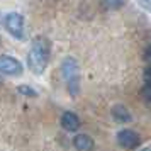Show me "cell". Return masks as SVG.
<instances>
[{"label":"cell","mask_w":151,"mask_h":151,"mask_svg":"<svg viewBox=\"0 0 151 151\" xmlns=\"http://www.w3.org/2000/svg\"><path fill=\"white\" fill-rule=\"evenodd\" d=\"M49 55H51V46L48 39L42 36L34 37V41L31 44V51L27 55V65L31 71L36 75H42L49 63Z\"/></svg>","instance_id":"1"},{"label":"cell","mask_w":151,"mask_h":151,"mask_svg":"<svg viewBox=\"0 0 151 151\" xmlns=\"http://www.w3.org/2000/svg\"><path fill=\"white\" fill-rule=\"evenodd\" d=\"M61 75L66 82V87H68L70 95L76 97L78 92H80V66H78V61L71 56H66L61 63Z\"/></svg>","instance_id":"2"},{"label":"cell","mask_w":151,"mask_h":151,"mask_svg":"<svg viewBox=\"0 0 151 151\" xmlns=\"http://www.w3.org/2000/svg\"><path fill=\"white\" fill-rule=\"evenodd\" d=\"M4 26L7 29V32L12 37L22 41L24 39V17L17 12H9L5 17H4Z\"/></svg>","instance_id":"3"},{"label":"cell","mask_w":151,"mask_h":151,"mask_svg":"<svg viewBox=\"0 0 151 151\" xmlns=\"http://www.w3.org/2000/svg\"><path fill=\"white\" fill-rule=\"evenodd\" d=\"M22 63L19 60H15L12 56L2 55L0 56V73L9 76H19L22 75Z\"/></svg>","instance_id":"4"},{"label":"cell","mask_w":151,"mask_h":151,"mask_svg":"<svg viewBox=\"0 0 151 151\" xmlns=\"http://www.w3.org/2000/svg\"><path fill=\"white\" fill-rule=\"evenodd\" d=\"M117 143H119V146H122L126 150H134V148H139L141 136L132 129H122L117 134Z\"/></svg>","instance_id":"5"},{"label":"cell","mask_w":151,"mask_h":151,"mask_svg":"<svg viewBox=\"0 0 151 151\" xmlns=\"http://www.w3.org/2000/svg\"><path fill=\"white\" fill-rule=\"evenodd\" d=\"M61 127L65 131H68V132H73V131H76L80 126H82V122H80V117L76 116L75 112H71V110H68V112H65L61 116Z\"/></svg>","instance_id":"6"},{"label":"cell","mask_w":151,"mask_h":151,"mask_svg":"<svg viewBox=\"0 0 151 151\" xmlns=\"http://www.w3.org/2000/svg\"><path fill=\"white\" fill-rule=\"evenodd\" d=\"M112 117H114V121L119 124H127L132 121V116H131L129 109L126 107V105H122V104H116L114 107H112Z\"/></svg>","instance_id":"7"},{"label":"cell","mask_w":151,"mask_h":151,"mask_svg":"<svg viewBox=\"0 0 151 151\" xmlns=\"http://www.w3.org/2000/svg\"><path fill=\"white\" fill-rule=\"evenodd\" d=\"M73 146L78 151H93L95 143L88 134H76L75 139H73Z\"/></svg>","instance_id":"8"},{"label":"cell","mask_w":151,"mask_h":151,"mask_svg":"<svg viewBox=\"0 0 151 151\" xmlns=\"http://www.w3.org/2000/svg\"><path fill=\"white\" fill-rule=\"evenodd\" d=\"M102 5L107 10H119L126 5V0H102Z\"/></svg>","instance_id":"9"},{"label":"cell","mask_w":151,"mask_h":151,"mask_svg":"<svg viewBox=\"0 0 151 151\" xmlns=\"http://www.w3.org/2000/svg\"><path fill=\"white\" fill-rule=\"evenodd\" d=\"M17 92L22 93V95H26V97H37V92L32 87H29V85H19L17 87Z\"/></svg>","instance_id":"10"},{"label":"cell","mask_w":151,"mask_h":151,"mask_svg":"<svg viewBox=\"0 0 151 151\" xmlns=\"http://www.w3.org/2000/svg\"><path fill=\"white\" fill-rule=\"evenodd\" d=\"M141 95H143L144 102L150 104V95H151V88H150V83H144L143 90H141Z\"/></svg>","instance_id":"11"},{"label":"cell","mask_w":151,"mask_h":151,"mask_svg":"<svg viewBox=\"0 0 151 151\" xmlns=\"http://www.w3.org/2000/svg\"><path fill=\"white\" fill-rule=\"evenodd\" d=\"M137 4H139L144 10H150V0H137Z\"/></svg>","instance_id":"12"},{"label":"cell","mask_w":151,"mask_h":151,"mask_svg":"<svg viewBox=\"0 0 151 151\" xmlns=\"http://www.w3.org/2000/svg\"><path fill=\"white\" fill-rule=\"evenodd\" d=\"M144 60H146V61H150V48L144 49Z\"/></svg>","instance_id":"13"},{"label":"cell","mask_w":151,"mask_h":151,"mask_svg":"<svg viewBox=\"0 0 151 151\" xmlns=\"http://www.w3.org/2000/svg\"><path fill=\"white\" fill-rule=\"evenodd\" d=\"M141 151H150V148H143V150H141Z\"/></svg>","instance_id":"14"},{"label":"cell","mask_w":151,"mask_h":151,"mask_svg":"<svg viewBox=\"0 0 151 151\" xmlns=\"http://www.w3.org/2000/svg\"><path fill=\"white\" fill-rule=\"evenodd\" d=\"M0 46H2V37H0Z\"/></svg>","instance_id":"15"}]
</instances>
